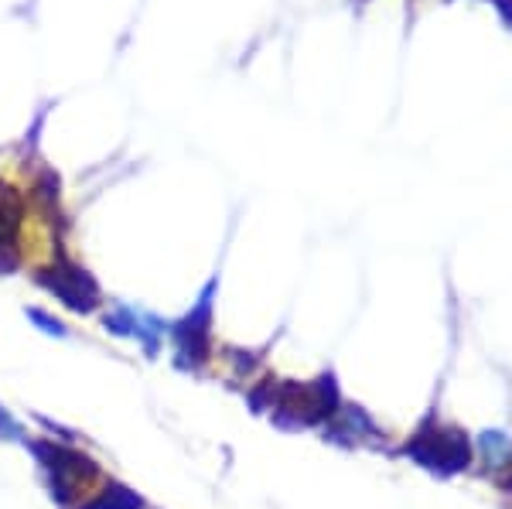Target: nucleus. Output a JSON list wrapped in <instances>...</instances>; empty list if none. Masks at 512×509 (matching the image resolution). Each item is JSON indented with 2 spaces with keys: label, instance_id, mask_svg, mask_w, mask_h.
Wrapping results in <instances>:
<instances>
[{
  "label": "nucleus",
  "instance_id": "1",
  "mask_svg": "<svg viewBox=\"0 0 512 509\" xmlns=\"http://www.w3.org/2000/svg\"><path fill=\"white\" fill-rule=\"evenodd\" d=\"M216 291H219V277H212V281L202 287V294H198L192 311H188L181 322L171 325L178 366L198 369V366L209 363V356H212V305H216Z\"/></svg>",
  "mask_w": 512,
  "mask_h": 509
},
{
  "label": "nucleus",
  "instance_id": "2",
  "mask_svg": "<svg viewBox=\"0 0 512 509\" xmlns=\"http://www.w3.org/2000/svg\"><path fill=\"white\" fill-rule=\"evenodd\" d=\"M28 448L35 451L38 465L48 472V489H52V499H55V503H62V506L76 503L82 482L96 475L93 458L55 445V441H31Z\"/></svg>",
  "mask_w": 512,
  "mask_h": 509
},
{
  "label": "nucleus",
  "instance_id": "3",
  "mask_svg": "<svg viewBox=\"0 0 512 509\" xmlns=\"http://www.w3.org/2000/svg\"><path fill=\"white\" fill-rule=\"evenodd\" d=\"M38 287H45L48 294H52L55 301H62L69 311H79V315H89V311H96L103 305V294H99V284L96 277L89 274L86 267L72 264L69 257L55 260V267H45L35 274Z\"/></svg>",
  "mask_w": 512,
  "mask_h": 509
},
{
  "label": "nucleus",
  "instance_id": "4",
  "mask_svg": "<svg viewBox=\"0 0 512 509\" xmlns=\"http://www.w3.org/2000/svg\"><path fill=\"white\" fill-rule=\"evenodd\" d=\"M407 455H414L420 465L441 472H458L468 465V441L458 431H420L407 445Z\"/></svg>",
  "mask_w": 512,
  "mask_h": 509
},
{
  "label": "nucleus",
  "instance_id": "5",
  "mask_svg": "<svg viewBox=\"0 0 512 509\" xmlns=\"http://www.w3.org/2000/svg\"><path fill=\"white\" fill-rule=\"evenodd\" d=\"M103 325H106V332H113V335H130V339H137L140 346L147 349V356H154V352H158V342L164 335H171L168 322L147 315V311L127 308V305H120L113 315H106Z\"/></svg>",
  "mask_w": 512,
  "mask_h": 509
},
{
  "label": "nucleus",
  "instance_id": "6",
  "mask_svg": "<svg viewBox=\"0 0 512 509\" xmlns=\"http://www.w3.org/2000/svg\"><path fill=\"white\" fill-rule=\"evenodd\" d=\"M24 216H28L24 195L11 182H0V236H14V240H21Z\"/></svg>",
  "mask_w": 512,
  "mask_h": 509
},
{
  "label": "nucleus",
  "instance_id": "7",
  "mask_svg": "<svg viewBox=\"0 0 512 509\" xmlns=\"http://www.w3.org/2000/svg\"><path fill=\"white\" fill-rule=\"evenodd\" d=\"M82 509H144L137 492L123 489V486H110L106 492H99L93 503H86Z\"/></svg>",
  "mask_w": 512,
  "mask_h": 509
},
{
  "label": "nucleus",
  "instance_id": "8",
  "mask_svg": "<svg viewBox=\"0 0 512 509\" xmlns=\"http://www.w3.org/2000/svg\"><path fill=\"white\" fill-rule=\"evenodd\" d=\"M21 264H24L21 240H14V236H0V277L18 274Z\"/></svg>",
  "mask_w": 512,
  "mask_h": 509
},
{
  "label": "nucleus",
  "instance_id": "9",
  "mask_svg": "<svg viewBox=\"0 0 512 509\" xmlns=\"http://www.w3.org/2000/svg\"><path fill=\"white\" fill-rule=\"evenodd\" d=\"M28 318L35 325H41V332H48V335H59V339H65V335H69V328H65L59 318H52V315H45V311L41 308H31L28 311Z\"/></svg>",
  "mask_w": 512,
  "mask_h": 509
},
{
  "label": "nucleus",
  "instance_id": "10",
  "mask_svg": "<svg viewBox=\"0 0 512 509\" xmlns=\"http://www.w3.org/2000/svg\"><path fill=\"white\" fill-rule=\"evenodd\" d=\"M482 448H485V455H489V462H499V458L509 451V438H502V434H485Z\"/></svg>",
  "mask_w": 512,
  "mask_h": 509
},
{
  "label": "nucleus",
  "instance_id": "11",
  "mask_svg": "<svg viewBox=\"0 0 512 509\" xmlns=\"http://www.w3.org/2000/svg\"><path fill=\"white\" fill-rule=\"evenodd\" d=\"M14 434V438H21V431H18V424H14L11 421V417H7V410L4 407H0V434Z\"/></svg>",
  "mask_w": 512,
  "mask_h": 509
},
{
  "label": "nucleus",
  "instance_id": "12",
  "mask_svg": "<svg viewBox=\"0 0 512 509\" xmlns=\"http://www.w3.org/2000/svg\"><path fill=\"white\" fill-rule=\"evenodd\" d=\"M506 489H509V492H512V479H506Z\"/></svg>",
  "mask_w": 512,
  "mask_h": 509
}]
</instances>
